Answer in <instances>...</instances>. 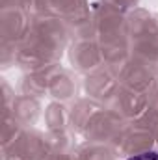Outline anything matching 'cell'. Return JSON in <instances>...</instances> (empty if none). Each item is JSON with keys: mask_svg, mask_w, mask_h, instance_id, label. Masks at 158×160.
<instances>
[{"mask_svg": "<svg viewBox=\"0 0 158 160\" xmlns=\"http://www.w3.org/2000/svg\"><path fill=\"white\" fill-rule=\"evenodd\" d=\"M128 160H158V153H155V151H147V153H141V155L130 157Z\"/></svg>", "mask_w": 158, "mask_h": 160, "instance_id": "cell-1", "label": "cell"}]
</instances>
